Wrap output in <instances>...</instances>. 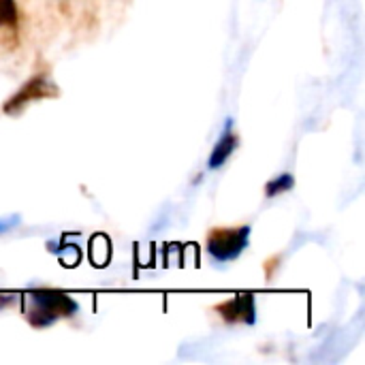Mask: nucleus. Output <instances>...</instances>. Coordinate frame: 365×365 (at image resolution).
<instances>
[{
  "label": "nucleus",
  "instance_id": "obj_2",
  "mask_svg": "<svg viewBox=\"0 0 365 365\" xmlns=\"http://www.w3.org/2000/svg\"><path fill=\"white\" fill-rule=\"evenodd\" d=\"M250 227H216L207 233V252L212 259L235 261L248 246Z\"/></svg>",
  "mask_w": 365,
  "mask_h": 365
},
{
  "label": "nucleus",
  "instance_id": "obj_7",
  "mask_svg": "<svg viewBox=\"0 0 365 365\" xmlns=\"http://www.w3.org/2000/svg\"><path fill=\"white\" fill-rule=\"evenodd\" d=\"M17 4L15 0H0V26L15 28L17 26Z\"/></svg>",
  "mask_w": 365,
  "mask_h": 365
},
{
  "label": "nucleus",
  "instance_id": "obj_8",
  "mask_svg": "<svg viewBox=\"0 0 365 365\" xmlns=\"http://www.w3.org/2000/svg\"><path fill=\"white\" fill-rule=\"evenodd\" d=\"M280 263H282V259L280 257H272L267 263H263V272H265V276L272 280L274 278V274H276V269L280 267Z\"/></svg>",
  "mask_w": 365,
  "mask_h": 365
},
{
  "label": "nucleus",
  "instance_id": "obj_5",
  "mask_svg": "<svg viewBox=\"0 0 365 365\" xmlns=\"http://www.w3.org/2000/svg\"><path fill=\"white\" fill-rule=\"evenodd\" d=\"M229 128L222 133V137L218 139V143L214 145V150H212V154H210V160H207V167L210 169H220L229 158H231V154L235 152V148H237V135L231 130V124H227Z\"/></svg>",
  "mask_w": 365,
  "mask_h": 365
},
{
  "label": "nucleus",
  "instance_id": "obj_1",
  "mask_svg": "<svg viewBox=\"0 0 365 365\" xmlns=\"http://www.w3.org/2000/svg\"><path fill=\"white\" fill-rule=\"evenodd\" d=\"M28 297H30L32 306H30L26 319L36 329L49 327L58 319L75 317L77 310H79L77 302L71 295H66L62 291H56V289H32L28 293Z\"/></svg>",
  "mask_w": 365,
  "mask_h": 365
},
{
  "label": "nucleus",
  "instance_id": "obj_6",
  "mask_svg": "<svg viewBox=\"0 0 365 365\" xmlns=\"http://www.w3.org/2000/svg\"><path fill=\"white\" fill-rule=\"evenodd\" d=\"M293 186H295V178H293L291 173H282V175H278V178H274V180L267 182L265 195H267V197H278V195L291 190Z\"/></svg>",
  "mask_w": 365,
  "mask_h": 365
},
{
  "label": "nucleus",
  "instance_id": "obj_4",
  "mask_svg": "<svg viewBox=\"0 0 365 365\" xmlns=\"http://www.w3.org/2000/svg\"><path fill=\"white\" fill-rule=\"evenodd\" d=\"M220 319L229 325H237V323H246L252 325L257 321V310H255V295L252 293H240L233 299L220 302L214 308Z\"/></svg>",
  "mask_w": 365,
  "mask_h": 365
},
{
  "label": "nucleus",
  "instance_id": "obj_3",
  "mask_svg": "<svg viewBox=\"0 0 365 365\" xmlns=\"http://www.w3.org/2000/svg\"><path fill=\"white\" fill-rule=\"evenodd\" d=\"M58 94H60V88L49 79V75L36 73L2 105V111L9 113V115H15V113H21L30 103L45 101V98H56Z\"/></svg>",
  "mask_w": 365,
  "mask_h": 365
},
{
  "label": "nucleus",
  "instance_id": "obj_9",
  "mask_svg": "<svg viewBox=\"0 0 365 365\" xmlns=\"http://www.w3.org/2000/svg\"><path fill=\"white\" fill-rule=\"evenodd\" d=\"M17 222V218H9V220H0V233H4V231H9L13 225Z\"/></svg>",
  "mask_w": 365,
  "mask_h": 365
}]
</instances>
